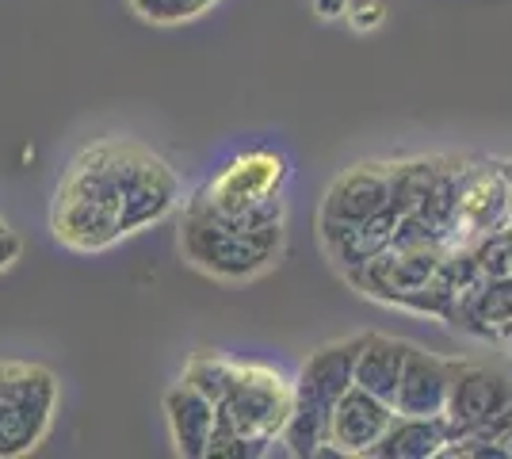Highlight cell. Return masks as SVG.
<instances>
[{"label":"cell","instance_id":"obj_1","mask_svg":"<svg viewBox=\"0 0 512 459\" xmlns=\"http://www.w3.org/2000/svg\"><path fill=\"white\" fill-rule=\"evenodd\" d=\"M50 230L73 253H104L127 238L111 169V138L81 150L65 165L50 203Z\"/></svg>","mask_w":512,"mask_h":459},{"label":"cell","instance_id":"obj_2","mask_svg":"<svg viewBox=\"0 0 512 459\" xmlns=\"http://www.w3.org/2000/svg\"><path fill=\"white\" fill-rule=\"evenodd\" d=\"M180 249L184 261L207 272L214 280H253L260 272H268L283 253V226L279 230H245L234 222H222L207 215L203 207H195L188 199L184 219H180Z\"/></svg>","mask_w":512,"mask_h":459},{"label":"cell","instance_id":"obj_3","mask_svg":"<svg viewBox=\"0 0 512 459\" xmlns=\"http://www.w3.org/2000/svg\"><path fill=\"white\" fill-rule=\"evenodd\" d=\"M283 180L287 161L272 150H249L234 157L211 184L192 196L195 207L245 230H279L283 226Z\"/></svg>","mask_w":512,"mask_h":459},{"label":"cell","instance_id":"obj_4","mask_svg":"<svg viewBox=\"0 0 512 459\" xmlns=\"http://www.w3.org/2000/svg\"><path fill=\"white\" fill-rule=\"evenodd\" d=\"M360 337L321 345L306 356L299 379H295V402L291 417L279 433V444L287 456H321L329 444V414L348 387H352V360H356Z\"/></svg>","mask_w":512,"mask_h":459},{"label":"cell","instance_id":"obj_5","mask_svg":"<svg viewBox=\"0 0 512 459\" xmlns=\"http://www.w3.org/2000/svg\"><path fill=\"white\" fill-rule=\"evenodd\" d=\"M295 383H287L268 364H241L234 360L230 387L218 402V414L237 429V437L249 444V456H272L283 452L279 433L291 417Z\"/></svg>","mask_w":512,"mask_h":459},{"label":"cell","instance_id":"obj_6","mask_svg":"<svg viewBox=\"0 0 512 459\" xmlns=\"http://www.w3.org/2000/svg\"><path fill=\"white\" fill-rule=\"evenodd\" d=\"M62 402L58 375L31 360H0V459L35 452Z\"/></svg>","mask_w":512,"mask_h":459},{"label":"cell","instance_id":"obj_7","mask_svg":"<svg viewBox=\"0 0 512 459\" xmlns=\"http://www.w3.org/2000/svg\"><path fill=\"white\" fill-rule=\"evenodd\" d=\"M111 169L123 211V230L138 234L153 222L169 219L180 207V180L165 157H157L134 138H111Z\"/></svg>","mask_w":512,"mask_h":459},{"label":"cell","instance_id":"obj_8","mask_svg":"<svg viewBox=\"0 0 512 459\" xmlns=\"http://www.w3.org/2000/svg\"><path fill=\"white\" fill-rule=\"evenodd\" d=\"M512 219V192L505 161H467L455 192L448 249H474L493 230H505Z\"/></svg>","mask_w":512,"mask_h":459},{"label":"cell","instance_id":"obj_9","mask_svg":"<svg viewBox=\"0 0 512 459\" xmlns=\"http://www.w3.org/2000/svg\"><path fill=\"white\" fill-rule=\"evenodd\" d=\"M383 211H394L390 161H363L341 173L321 199L318 222H363Z\"/></svg>","mask_w":512,"mask_h":459},{"label":"cell","instance_id":"obj_10","mask_svg":"<svg viewBox=\"0 0 512 459\" xmlns=\"http://www.w3.org/2000/svg\"><path fill=\"white\" fill-rule=\"evenodd\" d=\"M390 417H394L390 402L352 383L329 414V444L321 448V456H367L386 433Z\"/></svg>","mask_w":512,"mask_h":459},{"label":"cell","instance_id":"obj_11","mask_svg":"<svg viewBox=\"0 0 512 459\" xmlns=\"http://www.w3.org/2000/svg\"><path fill=\"white\" fill-rule=\"evenodd\" d=\"M463 360H451V356H436V352L421 349L409 341L406 364H402V379H398V391H394V414L406 417H444L451 394V379L459 372Z\"/></svg>","mask_w":512,"mask_h":459},{"label":"cell","instance_id":"obj_12","mask_svg":"<svg viewBox=\"0 0 512 459\" xmlns=\"http://www.w3.org/2000/svg\"><path fill=\"white\" fill-rule=\"evenodd\" d=\"M509 391H512V379H505V375L493 372V368L463 360L455 379H451L448 406H444V421H448L451 429V440L478 433L490 421L493 410L505 402Z\"/></svg>","mask_w":512,"mask_h":459},{"label":"cell","instance_id":"obj_13","mask_svg":"<svg viewBox=\"0 0 512 459\" xmlns=\"http://www.w3.org/2000/svg\"><path fill=\"white\" fill-rule=\"evenodd\" d=\"M394 219H398L394 211H383V215L363 222H318L321 245H325L329 261L337 264L341 272H352V268L375 261L379 253L390 249V241H394Z\"/></svg>","mask_w":512,"mask_h":459},{"label":"cell","instance_id":"obj_14","mask_svg":"<svg viewBox=\"0 0 512 459\" xmlns=\"http://www.w3.org/2000/svg\"><path fill=\"white\" fill-rule=\"evenodd\" d=\"M214 414H218V406L203 391H195L192 383H184V379L165 391V421H169L172 444H176L180 456L207 459Z\"/></svg>","mask_w":512,"mask_h":459},{"label":"cell","instance_id":"obj_15","mask_svg":"<svg viewBox=\"0 0 512 459\" xmlns=\"http://www.w3.org/2000/svg\"><path fill=\"white\" fill-rule=\"evenodd\" d=\"M451 444V429L444 417H406L394 414L379 444L367 452L371 459H436Z\"/></svg>","mask_w":512,"mask_h":459},{"label":"cell","instance_id":"obj_16","mask_svg":"<svg viewBox=\"0 0 512 459\" xmlns=\"http://www.w3.org/2000/svg\"><path fill=\"white\" fill-rule=\"evenodd\" d=\"M406 352L409 341L386 337V333H360L356 360H352V383L363 387V391H371L375 398H383V402H394Z\"/></svg>","mask_w":512,"mask_h":459},{"label":"cell","instance_id":"obj_17","mask_svg":"<svg viewBox=\"0 0 512 459\" xmlns=\"http://www.w3.org/2000/svg\"><path fill=\"white\" fill-rule=\"evenodd\" d=\"M444 157H409L390 161V188H394V215H417L436 188Z\"/></svg>","mask_w":512,"mask_h":459},{"label":"cell","instance_id":"obj_18","mask_svg":"<svg viewBox=\"0 0 512 459\" xmlns=\"http://www.w3.org/2000/svg\"><path fill=\"white\" fill-rule=\"evenodd\" d=\"M230 375H234V360H226V356H214V352H199L188 360V368H184V383H192L195 391H203L211 398L214 406L222 402V394L230 387Z\"/></svg>","mask_w":512,"mask_h":459},{"label":"cell","instance_id":"obj_19","mask_svg":"<svg viewBox=\"0 0 512 459\" xmlns=\"http://www.w3.org/2000/svg\"><path fill=\"white\" fill-rule=\"evenodd\" d=\"M130 8L146 23H184L214 8V0H130Z\"/></svg>","mask_w":512,"mask_h":459},{"label":"cell","instance_id":"obj_20","mask_svg":"<svg viewBox=\"0 0 512 459\" xmlns=\"http://www.w3.org/2000/svg\"><path fill=\"white\" fill-rule=\"evenodd\" d=\"M344 20H348V27H352V31L367 35V31L383 27L386 4H383V0H352V4H348V12H344Z\"/></svg>","mask_w":512,"mask_h":459},{"label":"cell","instance_id":"obj_21","mask_svg":"<svg viewBox=\"0 0 512 459\" xmlns=\"http://www.w3.org/2000/svg\"><path fill=\"white\" fill-rule=\"evenodd\" d=\"M20 253H23V241L16 238L8 226H0V272L20 261Z\"/></svg>","mask_w":512,"mask_h":459},{"label":"cell","instance_id":"obj_22","mask_svg":"<svg viewBox=\"0 0 512 459\" xmlns=\"http://www.w3.org/2000/svg\"><path fill=\"white\" fill-rule=\"evenodd\" d=\"M348 4H352V0H310L314 16H321V20H344Z\"/></svg>","mask_w":512,"mask_h":459},{"label":"cell","instance_id":"obj_23","mask_svg":"<svg viewBox=\"0 0 512 459\" xmlns=\"http://www.w3.org/2000/svg\"><path fill=\"white\" fill-rule=\"evenodd\" d=\"M0 226H8V222H4V219H0Z\"/></svg>","mask_w":512,"mask_h":459},{"label":"cell","instance_id":"obj_24","mask_svg":"<svg viewBox=\"0 0 512 459\" xmlns=\"http://www.w3.org/2000/svg\"><path fill=\"white\" fill-rule=\"evenodd\" d=\"M509 226H512V222H509Z\"/></svg>","mask_w":512,"mask_h":459}]
</instances>
